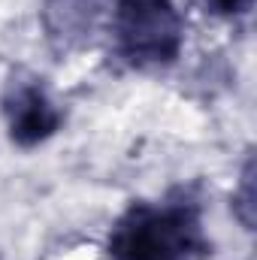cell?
<instances>
[{"label": "cell", "mask_w": 257, "mask_h": 260, "mask_svg": "<svg viewBox=\"0 0 257 260\" xmlns=\"http://www.w3.org/2000/svg\"><path fill=\"white\" fill-rule=\"evenodd\" d=\"M115 260H194L206 254L200 215L188 203H133L109 233Z\"/></svg>", "instance_id": "cell-1"}, {"label": "cell", "mask_w": 257, "mask_h": 260, "mask_svg": "<svg viewBox=\"0 0 257 260\" xmlns=\"http://www.w3.org/2000/svg\"><path fill=\"white\" fill-rule=\"evenodd\" d=\"M112 34L136 67L173 64L185 43V21L173 0H118Z\"/></svg>", "instance_id": "cell-2"}, {"label": "cell", "mask_w": 257, "mask_h": 260, "mask_svg": "<svg viewBox=\"0 0 257 260\" xmlns=\"http://www.w3.org/2000/svg\"><path fill=\"white\" fill-rule=\"evenodd\" d=\"M3 118L9 139L21 148H34L52 139L61 127V109L34 76H12L3 91Z\"/></svg>", "instance_id": "cell-3"}, {"label": "cell", "mask_w": 257, "mask_h": 260, "mask_svg": "<svg viewBox=\"0 0 257 260\" xmlns=\"http://www.w3.org/2000/svg\"><path fill=\"white\" fill-rule=\"evenodd\" d=\"M233 209H236L239 221L251 230V227H254V160L245 164V173H242L239 191L233 194Z\"/></svg>", "instance_id": "cell-4"}, {"label": "cell", "mask_w": 257, "mask_h": 260, "mask_svg": "<svg viewBox=\"0 0 257 260\" xmlns=\"http://www.w3.org/2000/svg\"><path fill=\"white\" fill-rule=\"evenodd\" d=\"M209 6L221 15H239L248 6V0H209Z\"/></svg>", "instance_id": "cell-5"}]
</instances>
